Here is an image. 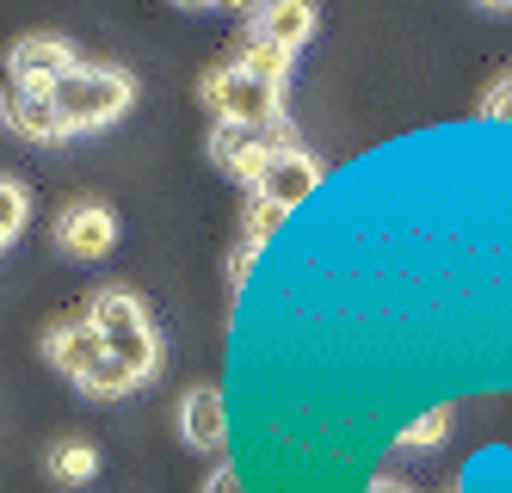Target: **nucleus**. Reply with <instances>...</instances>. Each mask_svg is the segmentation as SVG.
<instances>
[{
	"label": "nucleus",
	"instance_id": "nucleus-16",
	"mask_svg": "<svg viewBox=\"0 0 512 493\" xmlns=\"http://www.w3.org/2000/svg\"><path fill=\"white\" fill-rule=\"evenodd\" d=\"M284 216H290V210H278V204H266V198H253V204H247V241H253V247H266V241L278 235V222H284Z\"/></svg>",
	"mask_w": 512,
	"mask_h": 493
},
{
	"label": "nucleus",
	"instance_id": "nucleus-3",
	"mask_svg": "<svg viewBox=\"0 0 512 493\" xmlns=\"http://www.w3.org/2000/svg\"><path fill=\"white\" fill-rule=\"evenodd\" d=\"M81 68V56H75V44H62V37H25V44H13V56H7V81H19V87H56V81H68V74Z\"/></svg>",
	"mask_w": 512,
	"mask_h": 493
},
{
	"label": "nucleus",
	"instance_id": "nucleus-5",
	"mask_svg": "<svg viewBox=\"0 0 512 493\" xmlns=\"http://www.w3.org/2000/svg\"><path fill=\"white\" fill-rule=\"evenodd\" d=\"M7 130L13 136H25V142H62L68 136V124H62V111H56V99L44 93V87H19V81H7Z\"/></svg>",
	"mask_w": 512,
	"mask_h": 493
},
{
	"label": "nucleus",
	"instance_id": "nucleus-4",
	"mask_svg": "<svg viewBox=\"0 0 512 493\" xmlns=\"http://www.w3.org/2000/svg\"><path fill=\"white\" fill-rule=\"evenodd\" d=\"M315 185H321V161H309L303 148H284V155H272V167L260 173V185H253V198H266L278 210H297L315 198Z\"/></svg>",
	"mask_w": 512,
	"mask_h": 493
},
{
	"label": "nucleus",
	"instance_id": "nucleus-7",
	"mask_svg": "<svg viewBox=\"0 0 512 493\" xmlns=\"http://www.w3.org/2000/svg\"><path fill=\"white\" fill-rule=\"evenodd\" d=\"M105 352H112V346H105V333H99L87 315H81V321H68V327H56V333L44 339V358H50L56 370H68L75 383H81V376H87Z\"/></svg>",
	"mask_w": 512,
	"mask_h": 493
},
{
	"label": "nucleus",
	"instance_id": "nucleus-11",
	"mask_svg": "<svg viewBox=\"0 0 512 493\" xmlns=\"http://www.w3.org/2000/svg\"><path fill=\"white\" fill-rule=\"evenodd\" d=\"M136 383H142V376H136L130 364H118L112 352H105V358H99V364H93V370L81 376V389H87L93 401H118V395H130Z\"/></svg>",
	"mask_w": 512,
	"mask_h": 493
},
{
	"label": "nucleus",
	"instance_id": "nucleus-2",
	"mask_svg": "<svg viewBox=\"0 0 512 493\" xmlns=\"http://www.w3.org/2000/svg\"><path fill=\"white\" fill-rule=\"evenodd\" d=\"M204 105L216 111V124H247V130H278L284 124V87L253 81L235 62L204 81Z\"/></svg>",
	"mask_w": 512,
	"mask_h": 493
},
{
	"label": "nucleus",
	"instance_id": "nucleus-20",
	"mask_svg": "<svg viewBox=\"0 0 512 493\" xmlns=\"http://www.w3.org/2000/svg\"><path fill=\"white\" fill-rule=\"evenodd\" d=\"M364 493H408V487H401V481H371Z\"/></svg>",
	"mask_w": 512,
	"mask_h": 493
},
{
	"label": "nucleus",
	"instance_id": "nucleus-8",
	"mask_svg": "<svg viewBox=\"0 0 512 493\" xmlns=\"http://www.w3.org/2000/svg\"><path fill=\"white\" fill-rule=\"evenodd\" d=\"M179 432H186L192 450H223L229 438V401L216 389H192L186 401H179Z\"/></svg>",
	"mask_w": 512,
	"mask_h": 493
},
{
	"label": "nucleus",
	"instance_id": "nucleus-9",
	"mask_svg": "<svg viewBox=\"0 0 512 493\" xmlns=\"http://www.w3.org/2000/svg\"><path fill=\"white\" fill-rule=\"evenodd\" d=\"M309 31H315V7H309V0H272V7L253 13V37H266V44H278L290 56L309 44Z\"/></svg>",
	"mask_w": 512,
	"mask_h": 493
},
{
	"label": "nucleus",
	"instance_id": "nucleus-13",
	"mask_svg": "<svg viewBox=\"0 0 512 493\" xmlns=\"http://www.w3.org/2000/svg\"><path fill=\"white\" fill-rule=\"evenodd\" d=\"M93 469H99V450L93 444H56L50 450V475L56 481H93Z\"/></svg>",
	"mask_w": 512,
	"mask_h": 493
},
{
	"label": "nucleus",
	"instance_id": "nucleus-18",
	"mask_svg": "<svg viewBox=\"0 0 512 493\" xmlns=\"http://www.w3.org/2000/svg\"><path fill=\"white\" fill-rule=\"evenodd\" d=\"M253 259H260V247H253V241H241V247H235V259H229V284H235V290L253 278Z\"/></svg>",
	"mask_w": 512,
	"mask_h": 493
},
{
	"label": "nucleus",
	"instance_id": "nucleus-6",
	"mask_svg": "<svg viewBox=\"0 0 512 493\" xmlns=\"http://www.w3.org/2000/svg\"><path fill=\"white\" fill-rule=\"evenodd\" d=\"M118 241V216L105 210V204H75L62 216V229H56V247L68 259H105Z\"/></svg>",
	"mask_w": 512,
	"mask_h": 493
},
{
	"label": "nucleus",
	"instance_id": "nucleus-15",
	"mask_svg": "<svg viewBox=\"0 0 512 493\" xmlns=\"http://www.w3.org/2000/svg\"><path fill=\"white\" fill-rule=\"evenodd\" d=\"M25 210H31L25 185H19V179H7V185H0V241H19V229H25Z\"/></svg>",
	"mask_w": 512,
	"mask_h": 493
},
{
	"label": "nucleus",
	"instance_id": "nucleus-19",
	"mask_svg": "<svg viewBox=\"0 0 512 493\" xmlns=\"http://www.w3.org/2000/svg\"><path fill=\"white\" fill-rule=\"evenodd\" d=\"M204 493H241V475L235 469H223V475H210V487Z\"/></svg>",
	"mask_w": 512,
	"mask_h": 493
},
{
	"label": "nucleus",
	"instance_id": "nucleus-12",
	"mask_svg": "<svg viewBox=\"0 0 512 493\" xmlns=\"http://www.w3.org/2000/svg\"><path fill=\"white\" fill-rule=\"evenodd\" d=\"M235 68H247L253 81H272V87H284V74H290V50L266 44V37H247V50H241V62H235Z\"/></svg>",
	"mask_w": 512,
	"mask_h": 493
},
{
	"label": "nucleus",
	"instance_id": "nucleus-1",
	"mask_svg": "<svg viewBox=\"0 0 512 493\" xmlns=\"http://www.w3.org/2000/svg\"><path fill=\"white\" fill-rule=\"evenodd\" d=\"M50 99H56V111H62L68 136H81V130H105L112 118H124L130 99H136V87H130V74H124V68L81 62L75 74H68V81L50 87Z\"/></svg>",
	"mask_w": 512,
	"mask_h": 493
},
{
	"label": "nucleus",
	"instance_id": "nucleus-17",
	"mask_svg": "<svg viewBox=\"0 0 512 493\" xmlns=\"http://www.w3.org/2000/svg\"><path fill=\"white\" fill-rule=\"evenodd\" d=\"M482 111H488L494 124H512V74H506V81H494V87H488V105H482Z\"/></svg>",
	"mask_w": 512,
	"mask_h": 493
},
{
	"label": "nucleus",
	"instance_id": "nucleus-14",
	"mask_svg": "<svg viewBox=\"0 0 512 493\" xmlns=\"http://www.w3.org/2000/svg\"><path fill=\"white\" fill-rule=\"evenodd\" d=\"M445 432H451V413H445V407H426L414 426H401V438H395V444H401V450H420V444H438Z\"/></svg>",
	"mask_w": 512,
	"mask_h": 493
},
{
	"label": "nucleus",
	"instance_id": "nucleus-10",
	"mask_svg": "<svg viewBox=\"0 0 512 493\" xmlns=\"http://www.w3.org/2000/svg\"><path fill=\"white\" fill-rule=\"evenodd\" d=\"M87 321L105 333V346H124V339L149 333V315H142V302H136L130 290H99V296L87 302Z\"/></svg>",
	"mask_w": 512,
	"mask_h": 493
}]
</instances>
